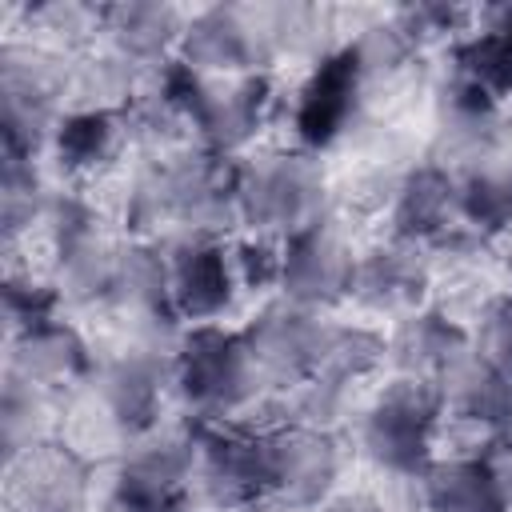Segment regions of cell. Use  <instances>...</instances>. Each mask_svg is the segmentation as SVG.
Segmentation results:
<instances>
[{
	"instance_id": "obj_23",
	"label": "cell",
	"mask_w": 512,
	"mask_h": 512,
	"mask_svg": "<svg viewBox=\"0 0 512 512\" xmlns=\"http://www.w3.org/2000/svg\"><path fill=\"white\" fill-rule=\"evenodd\" d=\"M124 308H132L140 320L152 324H172L176 304H172V280H168V256L156 248H124L120 252V272H116V296Z\"/></svg>"
},
{
	"instance_id": "obj_25",
	"label": "cell",
	"mask_w": 512,
	"mask_h": 512,
	"mask_svg": "<svg viewBox=\"0 0 512 512\" xmlns=\"http://www.w3.org/2000/svg\"><path fill=\"white\" fill-rule=\"evenodd\" d=\"M452 76L500 104L504 96H512V40L496 28L460 40L452 48Z\"/></svg>"
},
{
	"instance_id": "obj_15",
	"label": "cell",
	"mask_w": 512,
	"mask_h": 512,
	"mask_svg": "<svg viewBox=\"0 0 512 512\" xmlns=\"http://www.w3.org/2000/svg\"><path fill=\"white\" fill-rule=\"evenodd\" d=\"M428 288V268L416 252V244L396 240L380 244L364 256H356V276H352V296L376 312H416Z\"/></svg>"
},
{
	"instance_id": "obj_31",
	"label": "cell",
	"mask_w": 512,
	"mask_h": 512,
	"mask_svg": "<svg viewBox=\"0 0 512 512\" xmlns=\"http://www.w3.org/2000/svg\"><path fill=\"white\" fill-rule=\"evenodd\" d=\"M320 512H376L368 500L360 496H344V500H332V504H320Z\"/></svg>"
},
{
	"instance_id": "obj_17",
	"label": "cell",
	"mask_w": 512,
	"mask_h": 512,
	"mask_svg": "<svg viewBox=\"0 0 512 512\" xmlns=\"http://www.w3.org/2000/svg\"><path fill=\"white\" fill-rule=\"evenodd\" d=\"M460 220L456 216V176L444 164H416L400 188H396V204H392V228L396 240L420 244V240H440L448 236Z\"/></svg>"
},
{
	"instance_id": "obj_7",
	"label": "cell",
	"mask_w": 512,
	"mask_h": 512,
	"mask_svg": "<svg viewBox=\"0 0 512 512\" xmlns=\"http://www.w3.org/2000/svg\"><path fill=\"white\" fill-rule=\"evenodd\" d=\"M284 268H280V288L288 304L300 308H328L352 296V276H356V256L348 252L344 236L336 232L332 220H312L300 232L284 236Z\"/></svg>"
},
{
	"instance_id": "obj_18",
	"label": "cell",
	"mask_w": 512,
	"mask_h": 512,
	"mask_svg": "<svg viewBox=\"0 0 512 512\" xmlns=\"http://www.w3.org/2000/svg\"><path fill=\"white\" fill-rule=\"evenodd\" d=\"M428 512H512L504 480L488 456H452L420 476Z\"/></svg>"
},
{
	"instance_id": "obj_19",
	"label": "cell",
	"mask_w": 512,
	"mask_h": 512,
	"mask_svg": "<svg viewBox=\"0 0 512 512\" xmlns=\"http://www.w3.org/2000/svg\"><path fill=\"white\" fill-rule=\"evenodd\" d=\"M468 332L452 324L436 308H416L408 312L392 336H388V360L400 368V376H428L440 380L448 364H456L468 352Z\"/></svg>"
},
{
	"instance_id": "obj_8",
	"label": "cell",
	"mask_w": 512,
	"mask_h": 512,
	"mask_svg": "<svg viewBox=\"0 0 512 512\" xmlns=\"http://www.w3.org/2000/svg\"><path fill=\"white\" fill-rule=\"evenodd\" d=\"M0 92H4V148L36 152L44 136L56 132L52 108L64 92V72L52 56L36 48H4L0 64Z\"/></svg>"
},
{
	"instance_id": "obj_29",
	"label": "cell",
	"mask_w": 512,
	"mask_h": 512,
	"mask_svg": "<svg viewBox=\"0 0 512 512\" xmlns=\"http://www.w3.org/2000/svg\"><path fill=\"white\" fill-rule=\"evenodd\" d=\"M280 268H284V248L272 244L268 236H248L232 248V272H236V284L244 288H268V284H280Z\"/></svg>"
},
{
	"instance_id": "obj_3",
	"label": "cell",
	"mask_w": 512,
	"mask_h": 512,
	"mask_svg": "<svg viewBox=\"0 0 512 512\" xmlns=\"http://www.w3.org/2000/svg\"><path fill=\"white\" fill-rule=\"evenodd\" d=\"M324 172L312 152H268L240 164L236 176V216L256 232L292 236L320 220Z\"/></svg>"
},
{
	"instance_id": "obj_1",
	"label": "cell",
	"mask_w": 512,
	"mask_h": 512,
	"mask_svg": "<svg viewBox=\"0 0 512 512\" xmlns=\"http://www.w3.org/2000/svg\"><path fill=\"white\" fill-rule=\"evenodd\" d=\"M172 380L200 420H220L264 388L244 332H228L220 324H192L180 336Z\"/></svg>"
},
{
	"instance_id": "obj_9",
	"label": "cell",
	"mask_w": 512,
	"mask_h": 512,
	"mask_svg": "<svg viewBox=\"0 0 512 512\" xmlns=\"http://www.w3.org/2000/svg\"><path fill=\"white\" fill-rule=\"evenodd\" d=\"M88 496H92L88 464L68 444L36 440L16 456H8L12 512H84Z\"/></svg>"
},
{
	"instance_id": "obj_2",
	"label": "cell",
	"mask_w": 512,
	"mask_h": 512,
	"mask_svg": "<svg viewBox=\"0 0 512 512\" xmlns=\"http://www.w3.org/2000/svg\"><path fill=\"white\" fill-rule=\"evenodd\" d=\"M444 412L440 380L428 376H396L376 392L360 420L364 456L392 476H424L432 464V432Z\"/></svg>"
},
{
	"instance_id": "obj_20",
	"label": "cell",
	"mask_w": 512,
	"mask_h": 512,
	"mask_svg": "<svg viewBox=\"0 0 512 512\" xmlns=\"http://www.w3.org/2000/svg\"><path fill=\"white\" fill-rule=\"evenodd\" d=\"M8 372L36 384V388H60V384L84 380L92 372V356H88V344L80 340L76 328L52 320L36 332L16 336Z\"/></svg>"
},
{
	"instance_id": "obj_10",
	"label": "cell",
	"mask_w": 512,
	"mask_h": 512,
	"mask_svg": "<svg viewBox=\"0 0 512 512\" xmlns=\"http://www.w3.org/2000/svg\"><path fill=\"white\" fill-rule=\"evenodd\" d=\"M268 444V492L296 508L328 504V492L340 476V448L328 428L288 424L264 436Z\"/></svg>"
},
{
	"instance_id": "obj_21",
	"label": "cell",
	"mask_w": 512,
	"mask_h": 512,
	"mask_svg": "<svg viewBox=\"0 0 512 512\" xmlns=\"http://www.w3.org/2000/svg\"><path fill=\"white\" fill-rule=\"evenodd\" d=\"M456 216L476 236L512 224V152H484L456 176Z\"/></svg>"
},
{
	"instance_id": "obj_24",
	"label": "cell",
	"mask_w": 512,
	"mask_h": 512,
	"mask_svg": "<svg viewBox=\"0 0 512 512\" xmlns=\"http://www.w3.org/2000/svg\"><path fill=\"white\" fill-rule=\"evenodd\" d=\"M116 140H120L116 108H76V112L60 116L56 132H52L56 160L68 172H88V168L104 164L116 152Z\"/></svg>"
},
{
	"instance_id": "obj_4",
	"label": "cell",
	"mask_w": 512,
	"mask_h": 512,
	"mask_svg": "<svg viewBox=\"0 0 512 512\" xmlns=\"http://www.w3.org/2000/svg\"><path fill=\"white\" fill-rule=\"evenodd\" d=\"M276 44V24L264 20V12L236 8V4H212L184 20L180 36V60L188 68L224 72V76H252Z\"/></svg>"
},
{
	"instance_id": "obj_32",
	"label": "cell",
	"mask_w": 512,
	"mask_h": 512,
	"mask_svg": "<svg viewBox=\"0 0 512 512\" xmlns=\"http://www.w3.org/2000/svg\"><path fill=\"white\" fill-rule=\"evenodd\" d=\"M240 512H268V508H256V504H248V508H240Z\"/></svg>"
},
{
	"instance_id": "obj_27",
	"label": "cell",
	"mask_w": 512,
	"mask_h": 512,
	"mask_svg": "<svg viewBox=\"0 0 512 512\" xmlns=\"http://www.w3.org/2000/svg\"><path fill=\"white\" fill-rule=\"evenodd\" d=\"M56 304H60V292L48 288V284H32V280H8L4 284V312H8V320L16 328V336L52 324L56 320L52 316Z\"/></svg>"
},
{
	"instance_id": "obj_11",
	"label": "cell",
	"mask_w": 512,
	"mask_h": 512,
	"mask_svg": "<svg viewBox=\"0 0 512 512\" xmlns=\"http://www.w3.org/2000/svg\"><path fill=\"white\" fill-rule=\"evenodd\" d=\"M164 256H168L176 316L192 324H212L232 304V292H236L232 248H224L216 236L184 232Z\"/></svg>"
},
{
	"instance_id": "obj_14",
	"label": "cell",
	"mask_w": 512,
	"mask_h": 512,
	"mask_svg": "<svg viewBox=\"0 0 512 512\" xmlns=\"http://www.w3.org/2000/svg\"><path fill=\"white\" fill-rule=\"evenodd\" d=\"M160 388H164V360L152 352H124L112 364H104L96 376V396L108 424H116L132 440L156 428Z\"/></svg>"
},
{
	"instance_id": "obj_22",
	"label": "cell",
	"mask_w": 512,
	"mask_h": 512,
	"mask_svg": "<svg viewBox=\"0 0 512 512\" xmlns=\"http://www.w3.org/2000/svg\"><path fill=\"white\" fill-rule=\"evenodd\" d=\"M100 24L116 44V52L128 60H160L184 36V16L172 4H152V0L100 8Z\"/></svg>"
},
{
	"instance_id": "obj_5",
	"label": "cell",
	"mask_w": 512,
	"mask_h": 512,
	"mask_svg": "<svg viewBox=\"0 0 512 512\" xmlns=\"http://www.w3.org/2000/svg\"><path fill=\"white\" fill-rule=\"evenodd\" d=\"M328 328L332 324H324L312 308H300V304H288V300L264 308L244 328L248 352H252L264 384H280V388L308 384L324 364Z\"/></svg>"
},
{
	"instance_id": "obj_26",
	"label": "cell",
	"mask_w": 512,
	"mask_h": 512,
	"mask_svg": "<svg viewBox=\"0 0 512 512\" xmlns=\"http://www.w3.org/2000/svg\"><path fill=\"white\" fill-rule=\"evenodd\" d=\"M388 360V340L372 328L360 324H332L328 328V348H324V364L316 376H328L336 384H356L368 372H376ZM312 376V380H316Z\"/></svg>"
},
{
	"instance_id": "obj_30",
	"label": "cell",
	"mask_w": 512,
	"mask_h": 512,
	"mask_svg": "<svg viewBox=\"0 0 512 512\" xmlns=\"http://www.w3.org/2000/svg\"><path fill=\"white\" fill-rule=\"evenodd\" d=\"M488 460L496 464V472H500V480H504V492H508V500H512V428L500 432V452L488 456Z\"/></svg>"
},
{
	"instance_id": "obj_6",
	"label": "cell",
	"mask_w": 512,
	"mask_h": 512,
	"mask_svg": "<svg viewBox=\"0 0 512 512\" xmlns=\"http://www.w3.org/2000/svg\"><path fill=\"white\" fill-rule=\"evenodd\" d=\"M196 468L192 480L216 508H248L268 492V444L264 436H244L208 420L192 424Z\"/></svg>"
},
{
	"instance_id": "obj_12",
	"label": "cell",
	"mask_w": 512,
	"mask_h": 512,
	"mask_svg": "<svg viewBox=\"0 0 512 512\" xmlns=\"http://www.w3.org/2000/svg\"><path fill=\"white\" fill-rule=\"evenodd\" d=\"M360 80H364V60H360L356 44H348V48H340V52H328V56L312 68V76H308L304 88H300L296 112H292L296 140H300L308 152L328 148V144L348 128V116L356 112Z\"/></svg>"
},
{
	"instance_id": "obj_13",
	"label": "cell",
	"mask_w": 512,
	"mask_h": 512,
	"mask_svg": "<svg viewBox=\"0 0 512 512\" xmlns=\"http://www.w3.org/2000/svg\"><path fill=\"white\" fill-rule=\"evenodd\" d=\"M268 100H272V84L264 72L236 76L228 84H208L188 120L200 128V140L208 152L228 156L256 136L268 112Z\"/></svg>"
},
{
	"instance_id": "obj_28",
	"label": "cell",
	"mask_w": 512,
	"mask_h": 512,
	"mask_svg": "<svg viewBox=\"0 0 512 512\" xmlns=\"http://www.w3.org/2000/svg\"><path fill=\"white\" fill-rule=\"evenodd\" d=\"M504 380H512V296H496L480 312L476 344H472Z\"/></svg>"
},
{
	"instance_id": "obj_16",
	"label": "cell",
	"mask_w": 512,
	"mask_h": 512,
	"mask_svg": "<svg viewBox=\"0 0 512 512\" xmlns=\"http://www.w3.org/2000/svg\"><path fill=\"white\" fill-rule=\"evenodd\" d=\"M440 396L444 412L464 424H480L492 432L512 428V380H504L476 348H468L456 364L444 368Z\"/></svg>"
}]
</instances>
